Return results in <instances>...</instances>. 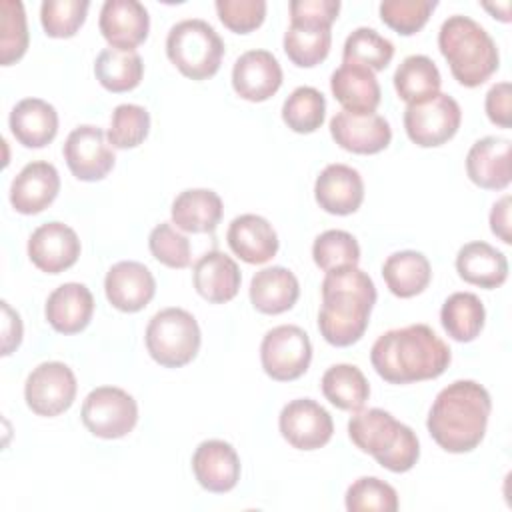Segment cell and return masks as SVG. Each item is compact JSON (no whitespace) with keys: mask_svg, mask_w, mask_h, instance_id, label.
Segmentation results:
<instances>
[{"mask_svg":"<svg viewBox=\"0 0 512 512\" xmlns=\"http://www.w3.org/2000/svg\"><path fill=\"white\" fill-rule=\"evenodd\" d=\"M394 56V44L374 28L360 26L352 30L342 48V62L364 66L372 72L384 70Z\"/></svg>","mask_w":512,"mask_h":512,"instance_id":"cell-36","label":"cell"},{"mask_svg":"<svg viewBox=\"0 0 512 512\" xmlns=\"http://www.w3.org/2000/svg\"><path fill=\"white\" fill-rule=\"evenodd\" d=\"M486 114L492 124L500 128H510L512 108H510V82L494 84L486 94Z\"/></svg>","mask_w":512,"mask_h":512,"instance_id":"cell-48","label":"cell"},{"mask_svg":"<svg viewBox=\"0 0 512 512\" xmlns=\"http://www.w3.org/2000/svg\"><path fill=\"white\" fill-rule=\"evenodd\" d=\"M80 416L88 432L114 440L132 432L138 422V404L122 388L98 386L84 398Z\"/></svg>","mask_w":512,"mask_h":512,"instance_id":"cell-9","label":"cell"},{"mask_svg":"<svg viewBox=\"0 0 512 512\" xmlns=\"http://www.w3.org/2000/svg\"><path fill=\"white\" fill-rule=\"evenodd\" d=\"M312 360L308 334L294 324H282L268 330L260 344V362L264 372L278 382L300 378Z\"/></svg>","mask_w":512,"mask_h":512,"instance_id":"cell-10","label":"cell"},{"mask_svg":"<svg viewBox=\"0 0 512 512\" xmlns=\"http://www.w3.org/2000/svg\"><path fill=\"white\" fill-rule=\"evenodd\" d=\"M228 246L248 264H264L278 252V236L272 224L258 214L236 216L226 232Z\"/></svg>","mask_w":512,"mask_h":512,"instance_id":"cell-24","label":"cell"},{"mask_svg":"<svg viewBox=\"0 0 512 512\" xmlns=\"http://www.w3.org/2000/svg\"><path fill=\"white\" fill-rule=\"evenodd\" d=\"M46 320L60 334H76L88 326L94 314V296L80 282L58 286L46 300Z\"/></svg>","mask_w":512,"mask_h":512,"instance_id":"cell-25","label":"cell"},{"mask_svg":"<svg viewBox=\"0 0 512 512\" xmlns=\"http://www.w3.org/2000/svg\"><path fill=\"white\" fill-rule=\"evenodd\" d=\"M482 6L488 12H492L494 18H498L502 22H510V2H502V4H488V2H484Z\"/></svg>","mask_w":512,"mask_h":512,"instance_id":"cell-51","label":"cell"},{"mask_svg":"<svg viewBox=\"0 0 512 512\" xmlns=\"http://www.w3.org/2000/svg\"><path fill=\"white\" fill-rule=\"evenodd\" d=\"M326 116L324 94L312 86H298L282 104V120L298 134L318 130Z\"/></svg>","mask_w":512,"mask_h":512,"instance_id":"cell-38","label":"cell"},{"mask_svg":"<svg viewBox=\"0 0 512 512\" xmlns=\"http://www.w3.org/2000/svg\"><path fill=\"white\" fill-rule=\"evenodd\" d=\"M450 360V348L428 324L392 328L378 336L370 350L374 370L390 384L438 378L444 374Z\"/></svg>","mask_w":512,"mask_h":512,"instance_id":"cell-1","label":"cell"},{"mask_svg":"<svg viewBox=\"0 0 512 512\" xmlns=\"http://www.w3.org/2000/svg\"><path fill=\"white\" fill-rule=\"evenodd\" d=\"M346 510L350 512H396L398 510V494L396 490L376 478L362 476L354 480L346 490Z\"/></svg>","mask_w":512,"mask_h":512,"instance_id":"cell-41","label":"cell"},{"mask_svg":"<svg viewBox=\"0 0 512 512\" xmlns=\"http://www.w3.org/2000/svg\"><path fill=\"white\" fill-rule=\"evenodd\" d=\"M214 6L222 24L238 34L256 30L266 16L264 0H216Z\"/></svg>","mask_w":512,"mask_h":512,"instance_id":"cell-46","label":"cell"},{"mask_svg":"<svg viewBox=\"0 0 512 512\" xmlns=\"http://www.w3.org/2000/svg\"><path fill=\"white\" fill-rule=\"evenodd\" d=\"M438 48L446 58L452 76L466 88L484 84L500 64L492 36L472 18L448 16L438 32Z\"/></svg>","mask_w":512,"mask_h":512,"instance_id":"cell-4","label":"cell"},{"mask_svg":"<svg viewBox=\"0 0 512 512\" xmlns=\"http://www.w3.org/2000/svg\"><path fill=\"white\" fill-rule=\"evenodd\" d=\"M298 296V278L284 266L262 268L250 280V302L262 314H282L296 304Z\"/></svg>","mask_w":512,"mask_h":512,"instance_id":"cell-28","label":"cell"},{"mask_svg":"<svg viewBox=\"0 0 512 512\" xmlns=\"http://www.w3.org/2000/svg\"><path fill=\"white\" fill-rule=\"evenodd\" d=\"M166 54L184 76L206 80L220 68L224 42L206 20L188 18L170 28L166 36Z\"/></svg>","mask_w":512,"mask_h":512,"instance_id":"cell-6","label":"cell"},{"mask_svg":"<svg viewBox=\"0 0 512 512\" xmlns=\"http://www.w3.org/2000/svg\"><path fill=\"white\" fill-rule=\"evenodd\" d=\"M278 428L292 448L318 450L330 442L334 422L330 412L316 400L296 398L282 408Z\"/></svg>","mask_w":512,"mask_h":512,"instance_id":"cell-12","label":"cell"},{"mask_svg":"<svg viewBox=\"0 0 512 512\" xmlns=\"http://www.w3.org/2000/svg\"><path fill=\"white\" fill-rule=\"evenodd\" d=\"M486 310L482 300L472 292L450 294L440 310L442 328L456 342H472L484 328Z\"/></svg>","mask_w":512,"mask_h":512,"instance_id":"cell-32","label":"cell"},{"mask_svg":"<svg viewBox=\"0 0 512 512\" xmlns=\"http://www.w3.org/2000/svg\"><path fill=\"white\" fill-rule=\"evenodd\" d=\"M224 206L222 198L208 188H188L172 202V224L184 232L206 234L220 224Z\"/></svg>","mask_w":512,"mask_h":512,"instance_id":"cell-29","label":"cell"},{"mask_svg":"<svg viewBox=\"0 0 512 512\" xmlns=\"http://www.w3.org/2000/svg\"><path fill=\"white\" fill-rule=\"evenodd\" d=\"M12 136L26 148L50 144L58 132V112L42 98L20 100L8 118Z\"/></svg>","mask_w":512,"mask_h":512,"instance_id":"cell-27","label":"cell"},{"mask_svg":"<svg viewBox=\"0 0 512 512\" xmlns=\"http://www.w3.org/2000/svg\"><path fill=\"white\" fill-rule=\"evenodd\" d=\"M314 198L328 214L346 216L356 212L364 200L360 172L348 164H328L316 178Z\"/></svg>","mask_w":512,"mask_h":512,"instance_id":"cell-20","label":"cell"},{"mask_svg":"<svg viewBox=\"0 0 512 512\" xmlns=\"http://www.w3.org/2000/svg\"><path fill=\"white\" fill-rule=\"evenodd\" d=\"M146 350L164 368H180L192 362L200 348L196 318L184 308H164L146 326Z\"/></svg>","mask_w":512,"mask_h":512,"instance_id":"cell-7","label":"cell"},{"mask_svg":"<svg viewBox=\"0 0 512 512\" xmlns=\"http://www.w3.org/2000/svg\"><path fill=\"white\" fill-rule=\"evenodd\" d=\"M98 26L110 48L134 50L148 36L150 16L138 0H106Z\"/></svg>","mask_w":512,"mask_h":512,"instance_id":"cell-18","label":"cell"},{"mask_svg":"<svg viewBox=\"0 0 512 512\" xmlns=\"http://www.w3.org/2000/svg\"><path fill=\"white\" fill-rule=\"evenodd\" d=\"M394 88L400 100L414 104L440 92L442 76L434 60L424 54H412L400 62L394 72Z\"/></svg>","mask_w":512,"mask_h":512,"instance_id":"cell-33","label":"cell"},{"mask_svg":"<svg viewBox=\"0 0 512 512\" xmlns=\"http://www.w3.org/2000/svg\"><path fill=\"white\" fill-rule=\"evenodd\" d=\"M62 152L70 172L84 182L102 180L116 162L114 150L106 142L102 128L92 124L76 126L68 134Z\"/></svg>","mask_w":512,"mask_h":512,"instance_id":"cell-13","label":"cell"},{"mask_svg":"<svg viewBox=\"0 0 512 512\" xmlns=\"http://www.w3.org/2000/svg\"><path fill=\"white\" fill-rule=\"evenodd\" d=\"M88 0H44L40 6V22L50 38L74 36L86 20Z\"/></svg>","mask_w":512,"mask_h":512,"instance_id":"cell-43","label":"cell"},{"mask_svg":"<svg viewBox=\"0 0 512 512\" xmlns=\"http://www.w3.org/2000/svg\"><path fill=\"white\" fill-rule=\"evenodd\" d=\"M434 8V0H384L380 4V18L398 34L412 36L424 28Z\"/></svg>","mask_w":512,"mask_h":512,"instance_id":"cell-44","label":"cell"},{"mask_svg":"<svg viewBox=\"0 0 512 512\" xmlns=\"http://www.w3.org/2000/svg\"><path fill=\"white\" fill-rule=\"evenodd\" d=\"M192 282L204 300L224 304L238 294L242 274L238 264L228 254L210 250L196 260L192 268Z\"/></svg>","mask_w":512,"mask_h":512,"instance_id":"cell-23","label":"cell"},{"mask_svg":"<svg viewBox=\"0 0 512 512\" xmlns=\"http://www.w3.org/2000/svg\"><path fill=\"white\" fill-rule=\"evenodd\" d=\"M382 278L394 296L412 298L426 290L432 278V268L422 252L400 250L384 260Z\"/></svg>","mask_w":512,"mask_h":512,"instance_id":"cell-31","label":"cell"},{"mask_svg":"<svg viewBox=\"0 0 512 512\" xmlns=\"http://www.w3.org/2000/svg\"><path fill=\"white\" fill-rule=\"evenodd\" d=\"M104 292L116 310L138 312L154 298L156 280L142 262L122 260L106 272Z\"/></svg>","mask_w":512,"mask_h":512,"instance_id":"cell-17","label":"cell"},{"mask_svg":"<svg viewBox=\"0 0 512 512\" xmlns=\"http://www.w3.org/2000/svg\"><path fill=\"white\" fill-rule=\"evenodd\" d=\"M330 42V28L290 24L284 34V52L296 66L312 68L328 56Z\"/></svg>","mask_w":512,"mask_h":512,"instance_id":"cell-37","label":"cell"},{"mask_svg":"<svg viewBox=\"0 0 512 512\" xmlns=\"http://www.w3.org/2000/svg\"><path fill=\"white\" fill-rule=\"evenodd\" d=\"M462 112L458 102L442 92L408 104L404 110V128L408 138L422 148H434L448 142L460 128Z\"/></svg>","mask_w":512,"mask_h":512,"instance_id":"cell-8","label":"cell"},{"mask_svg":"<svg viewBox=\"0 0 512 512\" xmlns=\"http://www.w3.org/2000/svg\"><path fill=\"white\" fill-rule=\"evenodd\" d=\"M490 410L492 400L482 384L456 380L434 398L426 428L432 440L446 452H472L486 434Z\"/></svg>","mask_w":512,"mask_h":512,"instance_id":"cell-2","label":"cell"},{"mask_svg":"<svg viewBox=\"0 0 512 512\" xmlns=\"http://www.w3.org/2000/svg\"><path fill=\"white\" fill-rule=\"evenodd\" d=\"M80 256L78 234L64 222H46L38 226L28 238L30 262L46 272L60 274L76 264Z\"/></svg>","mask_w":512,"mask_h":512,"instance_id":"cell-14","label":"cell"},{"mask_svg":"<svg viewBox=\"0 0 512 512\" xmlns=\"http://www.w3.org/2000/svg\"><path fill=\"white\" fill-rule=\"evenodd\" d=\"M456 270L464 282L492 290L506 282L508 260L500 250H496L488 242L476 240L464 244L458 250Z\"/></svg>","mask_w":512,"mask_h":512,"instance_id":"cell-30","label":"cell"},{"mask_svg":"<svg viewBox=\"0 0 512 512\" xmlns=\"http://www.w3.org/2000/svg\"><path fill=\"white\" fill-rule=\"evenodd\" d=\"M330 90L346 112L372 114L380 104V84L372 70L342 64L330 76Z\"/></svg>","mask_w":512,"mask_h":512,"instance_id":"cell-26","label":"cell"},{"mask_svg":"<svg viewBox=\"0 0 512 512\" xmlns=\"http://www.w3.org/2000/svg\"><path fill=\"white\" fill-rule=\"evenodd\" d=\"M338 0H292L290 2V24L330 28L338 18Z\"/></svg>","mask_w":512,"mask_h":512,"instance_id":"cell-47","label":"cell"},{"mask_svg":"<svg viewBox=\"0 0 512 512\" xmlns=\"http://www.w3.org/2000/svg\"><path fill=\"white\" fill-rule=\"evenodd\" d=\"M2 314H4V326H2V356L12 354L22 342V320L18 312L10 308V304L2 302Z\"/></svg>","mask_w":512,"mask_h":512,"instance_id":"cell-49","label":"cell"},{"mask_svg":"<svg viewBox=\"0 0 512 512\" xmlns=\"http://www.w3.org/2000/svg\"><path fill=\"white\" fill-rule=\"evenodd\" d=\"M0 62L10 66L20 60L28 48V26L26 12L20 0H2L0 2Z\"/></svg>","mask_w":512,"mask_h":512,"instance_id":"cell-40","label":"cell"},{"mask_svg":"<svg viewBox=\"0 0 512 512\" xmlns=\"http://www.w3.org/2000/svg\"><path fill=\"white\" fill-rule=\"evenodd\" d=\"M334 142L354 154H376L392 140V128L380 114H352L340 110L330 120Z\"/></svg>","mask_w":512,"mask_h":512,"instance_id":"cell-15","label":"cell"},{"mask_svg":"<svg viewBox=\"0 0 512 512\" xmlns=\"http://www.w3.org/2000/svg\"><path fill=\"white\" fill-rule=\"evenodd\" d=\"M282 84V68L268 50H248L236 58L232 68V86L248 102L272 98Z\"/></svg>","mask_w":512,"mask_h":512,"instance_id":"cell-16","label":"cell"},{"mask_svg":"<svg viewBox=\"0 0 512 512\" xmlns=\"http://www.w3.org/2000/svg\"><path fill=\"white\" fill-rule=\"evenodd\" d=\"M490 228L492 232L504 242V244H512V236H510V196L500 198L490 212Z\"/></svg>","mask_w":512,"mask_h":512,"instance_id":"cell-50","label":"cell"},{"mask_svg":"<svg viewBox=\"0 0 512 512\" xmlns=\"http://www.w3.org/2000/svg\"><path fill=\"white\" fill-rule=\"evenodd\" d=\"M152 256L168 268H186L190 264V242L170 222L152 228L148 236Z\"/></svg>","mask_w":512,"mask_h":512,"instance_id":"cell-45","label":"cell"},{"mask_svg":"<svg viewBox=\"0 0 512 512\" xmlns=\"http://www.w3.org/2000/svg\"><path fill=\"white\" fill-rule=\"evenodd\" d=\"M348 436L356 448L372 454L390 472H408L420 458V442L414 430L382 408L356 410L348 420Z\"/></svg>","mask_w":512,"mask_h":512,"instance_id":"cell-5","label":"cell"},{"mask_svg":"<svg viewBox=\"0 0 512 512\" xmlns=\"http://www.w3.org/2000/svg\"><path fill=\"white\" fill-rule=\"evenodd\" d=\"M76 376L64 362H42L26 378L24 398L38 416H58L66 412L76 398Z\"/></svg>","mask_w":512,"mask_h":512,"instance_id":"cell-11","label":"cell"},{"mask_svg":"<svg viewBox=\"0 0 512 512\" xmlns=\"http://www.w3.org/2000/svg\"><path fill=\"white\" fill-rule=\"evenodd\" d=\"M322 306L318 328L332 346H350L358 342L376 304V286L358 266H346L326 272L322 280Z\"/></svg>","mask_w":512,"mask_h":512,"instance_id":"cell-3","label":"cell"},{"mask_svg":"<svg viewBox=\"0 0 512 512\" xmlns=\"http://www.w3.org/2000/svg\"><path fill=\"white\" fill-rule=\"evenodd\" d=\"M150 130V114L138 104H120L114 108L108 128V142L114 148H136L142 144Z\"/></svg>","mask_w":512,"mask_h":512,"instance_id":"cell-42","label":"cell"},{"mask_svg":"<svg viewBox=\"0 0 512 512\" xmlns=\"http://www.w3.org/2000/svg\"><path fill=\"white\" fill-rule=\"evenodd\" d=\"M312 258L316 266L324 272L358 266L360 246L356 238L346 230H326L316 236L312 244Z\"/></svg>","mask_w":512,"mask_h":512,"instance_id":"cell-39","label":"cell"},{"mask_svg":"<svg viewBox=\"0 0 512 512\" xmlns=\"http://www.w3.org/2000/svg\"><path fill=\"white\" fill-rule=\"evenodd\" d=\"M192 470L208 492H230L240 480V458L224 440H204L192 454Z\"/></svg>","mask_w":512,"mask_h":512,"instance_id":"cell-21","label":"cell"},{"mask_svg":"<svg viewBox=\"0 0 512 512\" xmlns=\"http://www.w3.org/2000/svg\"><path fill=\"white\" fill-rule=\"evenodd\" d=\"M322 394L330 404L340 410L356 412L360 410L368 396L370 384L362 370L354 364H334L322 376Z\"/></svg>","mask_w":512,"mask_h":512,"instance_id":"cell-34","label":"cell"},{"mask_svg":"<svg viewBox=\"0 0 512 512\" xmlns=\"http://www.w3.org/2000/svg\"><path fill=\"white\" fill-rule=\"evenodd\" d=\"M96 80L110 92L134 90L144 74L142 58L136 50L104 48L94 62Z\"/></svg>","mask_w":512,"mask_h":512,"instance_id":"cell-35","label":"cell"},{"mask_svg":"<svg viewBox=\"0 0 512 512\" xmlns=\"http://www.w3.org/2000/svg\"><path fill=\"white\" fill-rule=\"evenodd\" d=\"M60 190L58 170L44 160L26 164L10 184V204L20 214H38L46 210Z\"/></svg>","mask_w":512,"mask_h":512,"instance_id":"cell-22","label":"cell"},{"mask_svg":"<svg viewBox=\"0 0 512 512\" xmlns=\"http://www.w3.org/2000/svg\"><path fill=\"white\" fill-rule=\"evenodd\" d=\"M512 142L502 136H484L472 144L466 156L468 178L486 190H504L512 180Z\"/></svg>","mask_w":512,"mask_h":512,"instance_id":"cell-19","label":"cell"}]
</instances>
